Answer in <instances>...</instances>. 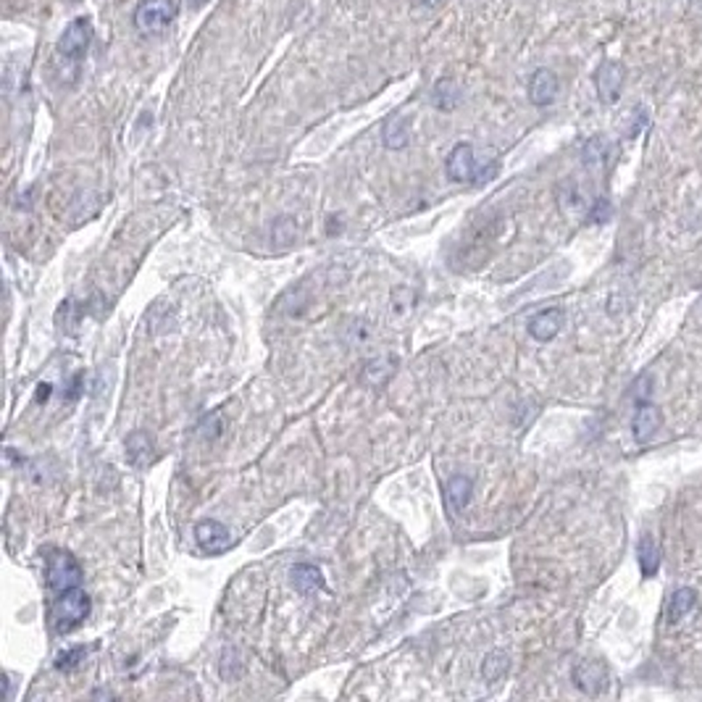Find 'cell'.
I'll use <instances>...</instances> for the list:
<instances>
[{"label":"cell","mask_w":702,"mask_h":702,"mask_svg":"<svg viewBox=\"0 0 702 702\" xmlns=\"http://www.w3.org/2000/svg\"><path fill=\"white\" fill-rule=\"evenodd\" d=\"M445 171L452 182H466V185H482L498 174V163L490 166H476V155L468 143H458L445 161Z\"/></svg>","instance_id":"3"},{"label":"cell","mask_w":702,"mask_h":702,"mask_svg":"<svg viewBox=\"0 0 702 702\" xmlns=\"http://www.w3.org/2000/svg\"><path fill=\"white\" fill-rule=\"evenodd\" d=\"M295 237H298V224H295L290 216H282V219L274 224V240H277L279 245H290V243H295Z\"/></svg>","instance_id":"22"},{"label":"cell","mask_w":702,"mask_h":702,"mask_svg":"<svg viewBox=\"0 0 702 702\" xmlns=\"http://www.w3.org/2000/svg\"><path fill=\"white\" fill-rule=\"evenodd\" d=\"M177 13H179L177 0H140L132 21L143 37H158L174 24Z\"/></svg>","instance_id":"4"},{"label":"cell","mask_w":702,"mask_h":702,"mask_svg":"<svg viewBox=\"0 0 702 702\" xmlns=\"http://www.w3.org/2000/svg\"><path fill=\"white\" fill-rule=\"evenodd\" d=\"M571 679H574V684H576L579 692L595 698V695L605 692V687H607V665H605L602 660H592V657L579 660V663L574 665Z\"/></svg>","instance_id":"7"},{"label":"cell","mask_w":702,"mask_h":702,"mask_svg":"<svg viewBox=\"0 0 702 702\" xmlns=\"http://www.w3.org/2000/svg\"><path fill=\"white\" fill-rule=\"evenodd\" d=\"M195 542H198V548H201L202 552H208V555H224V552L232 550L235 537H232V532H229L221 521L205 518V521H201V524L195 526Z\"/></svg>","instance_id":"6"},{"label":"cell","mask_w":702,"mask_h":702,"mask_svg":"<svg viewBox=\"0 0 702 702\" xmlns=\"http://www.w3.org/2000/svg\"><path fill=\"white\" fill-rule=\"evenodd\" d=\"M471 492H474V482H471V476H452L450 482L445 484V508H448V513H450V518H455L466 505H468V500H471Z\"/></svg>","instance_id":"12"},{"label":"cell","mask_w":702,"mask_h":702,"mask_svg":"<svg viewBox=\"0 0 702 702\" xmlns=\"http://www.w3.org/2000/svg\"><path fill=\"white\" fill-rule=\"evenodd\" d=\"M637 563H640V571L645 579H650L657 574L660 568V550H657V542L652 540L650 534H642L640 537V545H637Z\"/></svg>","instance_id":"16"},{"label":"cell","mask_w":702,"mask_h":702,"mask_svg":"<svg viewBox=\"0 0 702 702\" xmlns=\"http://www.w3.org/2000/svg\"><path fill=\"white\" fill-rule=\"evenodd\" d=\"M610 216H613V205H610V201H607V198H598L595 205H592V211H590V219L598 221V224H605Z\"/></svg>","instance_id":"24"},{"label":"cell","mask_w":702,"mask_h":702,"mask_svg":"<svg viewBox=\"0 0 702 702\" xmlns=\"http://www.w3.org/2000/svg\"><path fill=\"white\" fill-rule=\"evenodd\" d=\"M205 3H208V0H193V5H195V8H201V5H205Z\"/></svg>","instance_id":"28"},{"label":"cell","mask_w":702,"mask_h":702,"mask_svg":"<svg viewBox=\"0 0 702 702\" xmlns=\"http://www.w3.org/2000/svg\"><path fill=\"white\" fill-rule=\"evenodd\" d=\"M584 163L590 166V169H598V166H602L605 161H607V155H610V145H607V140L605 137H592L587 145H584Z\"/></svg>","instance_id":"21"},{"label":"cell","mask_w":702,"mask_h":702,"mask_svg":"<svg viewBox=\"0 0 702 702\" xmlns=\"http://www.w3.org/2000/svg\"><path fill=\"white\" fill-rule=\"evenodd\" d=\"M626 82V69L618 61H602L595 71V87L605 105H615Z\"/></svg>","instance_id":"8"},{"label":"cell","mask_w":702,"mask_h":702,"mask_svg":"<svg viewBox=\"0 0 702 702\" xmlns=\"http://www.w3.org/2000/svg\"><path fill=\"white\" fill-rule=\"evenodd\" d=\"M418 3H421L424 8H437V5H442L445 0H418Z\"/></svg>","instance_id":"27"},{"label":"cell","mask_w":702,"mask_h":702,"mask_svg":"<svg viewBox=\"0 0 702 702\" xmlns=\"http://www.w3.org/2000/svg\"><path fill=\"white\" fill-rule=\"evenodd\" d=\"M93 21L87 16H77L66 29L63 35L58 37V45H55V53L61 58L63 66H71L74 71L79 69V63L85 61V55L90 51V43H93Z\"/></svg>","instance_id":"2"},{"label":"cell","mask_w":702,"mask_h":702,"mask_svg":"<svg viewBox=\"0 0 702 702\" xmlns=\"http://www.w3.org/2000/svg\"><path fill=\"white\" fill-rule=\"evenodd\" d=\"M695 605H698V592H695L692 587H681V590H676V592L671 595V600H668V607H665L668 621H679V618H684L687 613L695 610Z\"/></svg>","instance_id":"18"},{"label":"cell","mask_w":702,"mask_h":702,"mask_svg":"<svg viewBox=\"0 0 702 702\" xmlns=\"http://www.w3.org/2000/svg\"><path fill=\"white\" fill-rule=\"evenodd\" d=\"M508 668H510L508 652L492 650L487 652V657H484V663H482V676H484V681L495 684V681H500L502 676L508 673Z\"/></svg>","instance_id":"20"},{"label":"cell","mask_w":702,"mask_h":702,"mask_svg":"<svg viewBox=\"0 0 702 702\" xmlns=\"http://www.w3.org/2000/svg\"><path fill=\"white\" fill-rule=\"evenodd\" d=\"M45 579L55 595L77 590L85 579L82 566L77 563V557L66 550H51L45 555Z\"/></svg>","instance_id":"5"},{"label":"cell","mask_w":702,"mask_h":702,"mask_svg":"<svg viewBox=\"0 0 702 702\" xmlns=\"http://www.w3.org/2000/svg\"><path fill=\"white\" fill-rule=\"evenodd\" d=\"M90 610H93V602L87 598V592H82L79 587L69 590V592H61L51 605L53 629L58 634H69V632H74L77 626H82L87 621Z\"/></svg>","instance_id":"1"},{"label":"cell","mask_w":702,"mask_h":702,"mask_svg":"<svg viewBox=\"0 0 702 702\" xmlns=\"http://www.w3.org/2000/svg\"><path fill=\"white\" fill-rule=\"evenodd\" d=\"M432 103L440 111H455V105L460 103V87L452 79H440L432 90Z\"/></svg>","instance_id":"19"},{"label":"cell","mask_w":702,"mask_h":702,"mask_svg":"<svg viewBox=\"0 0 702 702\" xmlns=\"http://www.w3.org/2000/svg\"><path fill=\"white\" fill-rule=\"evenodd\" d=\"M663 426V413L660 408L650 401H642L637 405V413L632 418V432H634V440L637 442H650L652 437L657 434V429Z\"/></svg>","instance_id":"9"},{"label":"cell","mask_w":702,"mask_h":702,"mask_svg":"<svg viewBox=\"0 0 702 702\" xmlns=\"http://www.w3.org/2000/svg\"><path fill=\"white\" fill-rule=\"evenodd\" d=\"M127 448V458L132 466H145L151 463L153 458V440L148 437V432H132L124 442Z\"/></svg>","instance_id":"17"},{"label":"cell","mask_w":702,"mask_h":702,"mask_svg":"<svg viewBox=\"0 0 702 702\" xmlns=\"http://www.w3.org/2000/svg\"><path fill=\"white\" fill-rule=\"evenodd\" d=\"M290 579H293V587H295L301 595H305V598H310V595H316V592L324 590V576H321V571H318L316 566H310V563H298V566L290 571Z\"/></svg>","instance_id":"14"},{"label":"cell","mask_w":702,"mask_h":702,"mask_svg":"<svg viewBox=\"0 0 702 702\" xmlns=\"http://www.w3.org/2000/svg\"><path fill=\"white\" fill-rule=\"evenodd\" d=\"M51 398V384H40V390H37V402H45Z\"/></svg>","instance_id":"26"},{"label":"cell","mask_w":702,"mask_h":702,"mask_svg":"<svg viewBox=\"0 0 702 702\" xmlns=\"http://www.w3.org/2000/svg\"><path fill=\"white\" fill-rule=\"evenodd\" d=\"M395 366H398V360H395L392 355L374 358V360H368V363L363 366V371H360V382H363L366 387H384V384L392 379Z\"/></svg>","instance_id":"13"},{"label":"cell","mask_w":702,"mask_h":702,"mask_svg":"<svg viewBox=\"0 0 702 702\" xmlns=\"http://www.w3.org/2000/svg\"><path fill=\"white\" fill-rule=\"evenodd\" d=\"M566 324V310L563 308H545L540 310L537 316H532L529 321V334L537 340V343H550L560 334Z\"/></svg>","instance_id":"10"},{"label":"cell","mask_w":702,"mask_h":702,"mask_svg":"<svg viewBox=\"0 0 702 702\" xmlns=\"http://www.w3.org/2000/svg\"><path fill=\"white\" fill-rule=\"evenodd\" d=\"M557 98V77L550 69H537L529 79V101L537 108H545Z\"/></svg>","instance_id":"11"},{"label":"cell","mask_w":702,"mask_h":702,"mask_svg":"<svg viewBox=\"0 0 702 702\" xmlns=\"http://www.w3.org/2000/svg\"><path fill=\"white\" fill-rule=\"evenodd\" d=\"M82 382H85L82 374H77V376L71 379V390H69V395H66L69 401H77V398H79V392H82Z\"/></svg>","instance_id":"25"},{"label":"cell","mask_w":702,"mask_h":702,"mask_svg":"<svg viewBox=\"0 0 702 702\" xmlns=\"http://www.w3.org/2000/svg\"><path fill=\"white\" fill-rule=\"evenodd\" d=\"M382 140H384V148L390 151H402L410 140V119L408 116H390L384 129H382Z\"/></svg>","instance_id":"15"},{"label":"cell","mask_w":702,"mask_h":702,"mask_svg":"<svg viewBox=\"0 0 702 702\" xmlns=\"http://www.w3.org/2000/svg\"><path fill=\"white\" fill-rule=\"evenodd\" d=\"M85 655H87L85 648H74V650L61 652L58 660H55V668H58V671H71V668H77V665L85 660Z\"/></svg>","instance_id":"23"}]
</instances>
